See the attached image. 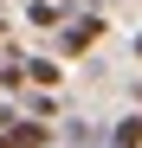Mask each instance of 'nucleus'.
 <instances>
[{
    "instance_id": "nucleus-1",
    "label": "nucleus",
    "mask_w": 142,
    "mask_h": 148,
    "mask_svg": "<svg viewBox=\"0 0 142 148\" xmlns=\"http://www.w3.org/2000/svg\"><path fill=\"white\" fill-rule=\"evenodd\" d=\"M103 32H110L103 13H71L65 26H58V52H65V58H84V52H97Z\"/></svg>"
},
{
    "instance_id": "nucleus-2",
    "label": "nucleus",
    "mask_w": 142,
    "mask_h": 148,
    "mask_svg": "<svg viewBox=\"0 0 142 148\" xmlns=\"http://www.w3.org/2000/svg\"><path fill=\"white\" fill-rule=\"evenodd\" d=\"M0 135H7V148H52V129H45L39 116H19V110H13V122Z\"/></svg>"
},
{
    "instance_id": "nucleus-3",
    "label": "nucleus",
    "mask_w": 142,
    "mask_h": 148,
    "mask_svg": "<svg viewBox=\"0 0 142 148\" xmlns=\"http://www.w3.org/2000/svg\"><path fill=\"white\" fill-rule=\"evenodd\" d=\"M19 71H26L32 90H58V84H65V64H58V58H26V52H19Z\"/></svg>"
},
{
    "instance_id": "nucleus-4",
    "label": "nucleus",
    "mask_w": 142,
    "mask_h": 148,
    "mask_svg": "<svg viewBox=\"0 0 142 148\" xmlns=\"http://www.w3.org/2000/svg\"><path fill=\"white\" fill-rule=\"evenodd\" d=\"M65 19H71V13L58 7V0H26V26H39V32H58Z\"/></svg>"
},
{
    "instance_id": "nucleus-5",
    "label": "nucleus",
    "mask_w": 142,
    "mask_h": 148,
    "mask_svg": "<svg viewBox=\"0 0 142 148\" xmlns=\"http://www.w3.org/2000/svg\"><path fill=\"white\" fill-rule=\"evenodd\" d=\"M58 148H97V129H90L84 116H65V129H58Z\"/></svg>"
},
{
    "instance_id": "nucleus-6",
    "label": "nucleus",
    "mask_w": 142,
    "mask_h": 148,
    "mask_svg": "<svg viewBox=\"0 0 142 148\" xmlns=\"http://www.w3.org/2000/svg\"><path fill=\"white\" fill-rule=\"evenodd\" d=\"M19 97H26V110H19V116H39V122H52V116H58V97H52V90H32V84H26Z\"/></svg>"
},
{
    "instance_id": "nucleus-7",
    "label": "nucleus",
    "mask_w": 142,
    "mask_h": 148,
    "mask_svg": "<svg viewBox=\"0 0 142 148\" xmlns=\"http://www.w3.org/2000/svg\"><path fill=\"white\" fill-rule=\"evenodd\" d=\"M110 148H142V110H129V116L110 129Z\"/></svg>"
},
{
    "instance_id": "nucleus-8",
    "label": "nucleus",
    "mask_w": 142,
    "mask_h": 148,
    "mask_svg": "<svg viewBox=\"0 0 142 148\" xmlns=\"http://www.w3.org/2000/svg\"><path fill=\"white\" fill-rule=\"evenodd\" d=\"M7 122H13V97H0V129H7Z\"/></svg>"
},
{
    "instance_id": "nucleus-9",
    "label": "nucleus",
    "mask_w": 142,
    "mask_h": 148,
    "mask_svg": "<svg viewBox=\"0 0 142 148\" xmlns=\"http://www.w3.org/2000/svg\"><path fill=\"white\" fill-rule=\"evenodd\" d=\"M136 58H142V32H136Z\"/></svg>"
},
{
    "instance_id": "nucleus-10",
    "label": "nucleus",
    "mask_w": 142,
    "mask_h": 148,
    "mask_svg": "<svg viewBox=\"0 0 142 148\" xmlns=\"http://www.w3.org/2000/svg\"><path fill=\"white\" fill-rule=\"evenodd\" d=\"M0 148H7V135H0Z\"/></svg>"
}]
</instances>
